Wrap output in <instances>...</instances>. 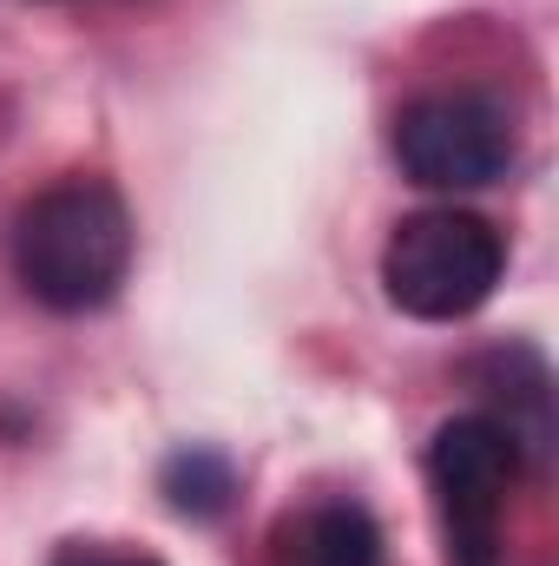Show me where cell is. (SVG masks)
<instances>
[{"label": "cell", "instance_id": "1", "mask_svg": "<svg viewBox=\"0 0 559 566\" xmlns=\"http://www.w3.org/2000/svg\"><path fill=\"white\" fill-rule=\"evenodd\" d=\"M133 251H139L133 211L93 171L53 178L46 191H33L13 211V231H7L13 283L53 316L106 310L119 296V283L133 277Z\"/></svg>", "mask_w": 559, "mask_h": 566}, {"label": "cell", "instance_id": "4", "mask_svg": "<svg viewBox=\"0 0 559 566\" xmlns=\"http://www.w3.org/2000/svg\"><path fill=\"white\" fill-rule=\"evenodd\" d=\"M389 151L421 191H481L514 165V119L487 93H421L395 113Z\"/></svg>", "mask_w": 559, "mask_h": 566}, {"label": "cell", "instance_id": "5", "mask_svg": "<svg viewBox=\"0 0 559 566\" xmlns=\"http://www.w3.org/2000/svg\"><path fill=\"white\" fill-rule=\"evenodd\" d=\"M277 566H382V527L362 501H316L277 527Z\"/></svg>", "mask_w": 559, "mask_h": 566}, {"label": "cell", "instance_id": "2", "mask_svg": "<svg viewBox=\"0 0 559 566\" xmlns=\"http://www.w3.org/2000/svg\"><path fill=\"white\" fill-rule=\"evenodd\" d=\"M507 277V238L461 205L409 211L382 244V290L415 323H467Z\"/></svg>", "mask_w": 559, "mask_h": 566}, {"label": "cell", "instance_id": "6", "mask_svg": "<svg viewBox=\"0 0 559 566\" xmlns=\"http://www.w3.org/2000/svg\"><path fill=\"white\" fill-rule=\"evenodd\" d=\"M158 494H165V507L184 514V521H218V514H231V501H238V461H231L224 448L191 441V448L165 454Z\"/></svg>", "mask_w": 559, "mask_h": 566}, {"label": "cell", "instance_id": "7", "mask_svg": "<svg viewBox=\"0 0 559 566\" xmlns=\"http://www.w3.org/2000/svg\"><path fill=\"white\" fill-rule=\"evenodd\" d=\"M53 566H165V560L139 554V547H119V541H60Z\"/></svg>", "mask_w": 559, "mask_h": 566}, {"label": "cell", "instance_id": "3", "mask_svg": "<svg viewBox=\"0 0 559 566\" xmlns=\"http://www.w3.org/2000/svg\"><path fill=\"white\" fill-rule=\"evenodd\" d=\"M421 468H428V494H434L447 566H500V554H507V501H514V481L527 468L520 441L487 409L454 416V422L434 428Z\"/></svg>", "mask_w": 559, "mask_h": 566}]
</instances>
